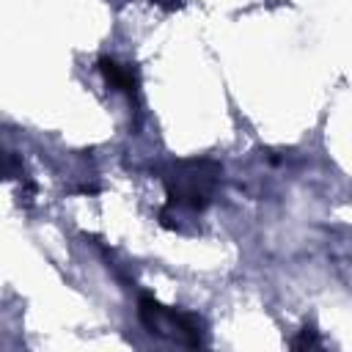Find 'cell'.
I'll list each match as a JSON object with an SVG mask.
<instances>
[{"label":"cell","mask_w":352,"mask_h":352,"mask_svg":"<svg viewBox=\"0 0 352 352\" xmlns=\"http://www.w3.org/2000/svg\"><path fill=\"white\" fill-rule=\"evenodd\" d=\"M319 341H316V330L314 327H302V333H300V338L297 341H292V346L294 349H302V346H316Z\"/></svg>","instance_id":"cell-2"},{"label":"cell","mask_w":352,"mask_h":352,"mask_svg":"<svg viewBox=\"0 0 352 352\" xmlns=\"http://www.w3.org/2000/svg\"><path fill=\"white\" fill-rule=\"evenodd\" d=\"M151 3H157V6L165 8V11H176V8H182V0H151Z\"/></svg>","instance_id":"cell-3"},{"label":"cell","mask_w":352,"mask_h":352,"mask_svg":"<svg viewBox=\"0 0 352 352\" xmlns=\"http://www.w3.org/2000/svg\"><path fill=\"white\" fill-rule=\"evenodd\" d=\"M99 72L104 74V80H107L116 91H124V94H135V91H138V72H135V69L121 66V63L113 60V58H99Z\"/></svg>","instance_id":"cell-1"}]
</instances>
